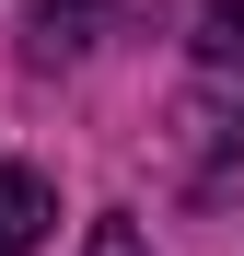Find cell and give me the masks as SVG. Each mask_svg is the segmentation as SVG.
<instances>
[{"instance_id":"cell-1","label":"cell","mask_w":244,"mask_h":256,"mask_svg":"<svg viewBox=\"0 0 244 256\" xmlns=\"http://www.w3.org/2000/svg\"><path fill=\"white\" fill-rule=\"evenodd\" d=\"M35 233H47V175H35V163H0V244H35Z\"/></svg>"},{"instance_id":"cell-2","label":"cell","mask_w":244,"mask_h":256,"mask_svg":"<svg viewBox=\"0 0 244 256\" xmlns=\"http://www.w3.org/2000/svg\"><path fill=\"white\" fill-rule=\"evenodd\" d=\"M198 58H210V70L244 58V0H198Z\"/></svg>"},{"instance_id":"cell-3","label":"cell","mask_w":244,"mask_h":256,"mask_svg":"<svg viewBox=\"0 0 244 256\" xmlns=\"http://www.w3.org/2000/svg\"><path fill=\"white\" fill-rule=\"evenodd\" d=\"M81 256H151V244H140V222H93V233H81Z\"/></svg>"},{"instance_id":"cell-4","label":"cell","mask_w":244,"mask_h":256,"mask_svg":"<svg viewBox=\"0 0 244 256\" xmlns=\"http://www.w3.org/2000/svg\"><path fill=\"white\" fill-rule=\"evenodd\" d=\"M0 256H12V244H0Z\"/></svg>"}]
</instances>
